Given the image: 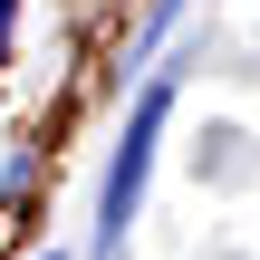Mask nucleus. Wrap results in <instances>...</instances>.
<instances>
[{
  "mask_svg": "<svg viewBox=\"0 0 260 260\" xmlns=\"http://www.w3.org/2000/svg\"><path fill=\"white\" fill-rule=\"evenodd\" d=\"M164 116H174V77H154L116 135V164H106V193H96V251H116L145 212V183H154V145H164Z\"/></svg>",
  "mask_w": 260,
  "mask_h": 260,
  "instance_id": "1",
  "label": "nucleus"
},
{
  "mask_svg": "<svg viewBox=\"0 0 260 260\" xmlns=\"http://www.w3.org/2000/svg\"><path fill=\"white\" fill-rule=\"evenodd\" d=\"M174 19H183V0H145V48H154V39L174 29Z\"/></svg>",
  "mask_w": 260,
  "mask_h": 260,
  "instance_id": "2",
  "label": "nucleus"
},
{
  "mask_svg": "<svg viewBox=\"0 0 260 260\" xmlns=\"http://www.w3.org/2000/svg\"><path fill=\"white\" fill-rule=\"evenodd\" d=\"M10 19H19V0H0V58H10Z\"/></svg>",
  "mask_w": 260,
  "mask_h": 260,
  "instance_id": "3",
  "label": "nucleus"
},
{
  "mask_svg": "<svg viewBox=\"0 0 260 260\" xmlns=\"http://www.w3.org/2000/svg\"><path fill=\"white\" fill-rule=\"evenodd\" d=\"M48 260H58V251H48Z\"/></svg>",
  "mask_w": 260,
  "mask_h": 260,
  "instance_id": "4",
  "label": "nucleus"
}]
</instances>
